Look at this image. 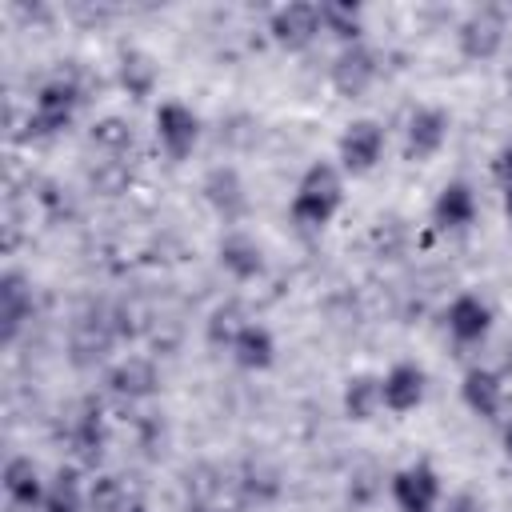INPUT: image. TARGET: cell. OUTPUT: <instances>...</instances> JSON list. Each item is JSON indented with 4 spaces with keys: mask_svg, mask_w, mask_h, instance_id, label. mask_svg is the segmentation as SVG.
Here are the masks:
<instances>
[{
    "mask_svg": "<svg viewBox=\"0 0 512 512\" xmlns=\"http://www.w3.org/2000/svg\"><path fill=\"white\" fill-rule=\"evenodd\" d=\"M380 76V56L364 44H348L336 60H332V88L348 100L364 96L372 88V80Z\"/></svg>",
    "mask_w": 512,
    "mask_h": 512,
    "instance_id": "5",
    "label": "cell"
},
{
    "mask_svg": "<svg viewBox=\"0 0 512 512\" xmlns=\"http://www.w3.org/2000/svg\"><path fill=\"white\" fill-rule=\"evenodd\" d=\"M156 384H160V376H156V364L148 356H128V360L108 368V388L124 400H144L156 392Z\"/></svg>",
    "mask_w": 512,
    "mask_h": 512,
    "instance_id": "12",
    "label": "cell"
},
{
    "mask_svg": "<svg viewBox=\"0 0 512 512\" xmlns=\"http://www.w3.org/2000/svg\"><path fill=\"white\" fill-rule=\"evenodd\" d=\"M460 396H464V404H468L476 416L492 420V416L500 412V404H504V384H500V376L488 372V368H468V372H464V384H460Z\"/></svg>",
    "mask_w": 512,
    "mask_h": 512,
    "instance_id": "18",
    "label": "cell"
},
{
    "mask_svg": "<svg viewBox=\"0 0 512 512\" xmlns=\"http://www.w3.org/2000/svg\"><path fill=\"white\" fill-rule=\"evenodd\" d=\"M244 312H240V304H220V308H212V316H208V324H204V336H208V344L212 348H228L232 352V344H236V336L244 332Z\"/></svg>",
    "mask_w": 512,
    "mask_h": 512,
    "instance_id": "25",
    "label": "cell"
},
{
    "mask_svg": "<svg viewBox=\"0 0 512 512\" xmlns=\"http://www.w3.org/2000/svg\"><path fill=\"white\" fill-rule=\"evenodd\" d=\"M504 452H508V456H512V428H508V432H504Z\"/></svg>",
    "mask_w": 512,
    "mask_h": 512,
    "instance_id": "35",
    "label": "cell"
},
{
    "mask_svg": "<svg viewBox=\"0 0 512 512\" xmlns=\"http://www.w3.org/2000/svg\"><path fill=\"white\" fill-rule=\"evenodd\" d=\"M120 340L116 332V316H112V304H88L76 312V320L68 324V356L76 368H92L100 364L112 344Z\"/></svg>",
    "mask_w": 512,
    "mask_h": 512,
    "instance_id": "2",
    "label": "cell"
},
{
    "mask_svg": "<svg viewBox=\"0 0 512 512\" xmlns=\"http://www.w3.org/2000/svg\"><path fill=\"white\" fill-rule=\"evenodd\" d=\"M420 400H424V368L412 364V360L392 364L388 376H384V408H392V412H412Z\"/></svg>",
    "mask_w": 512,
    "mask_h": 512,
    "instance_id": "15",
    "label": "cell"
},
{
    "mask_svg": "<svg viewBox=\"0 0 512 512\" xmlns=\"http://www.w3.org/2000/svg\"><path fill=\"white\" fill-rule=\"evenodd\" d=\"M232 356H236L240 368L260 372V368L272 364V356H276V340H272V332H268L264 324H244V332H240L236 344H232Z\"/></svg>",
    "mask_w": 512,
    "mask_h": 512,
    "instance_id": "21",
    "label": "cell"
},
{
    "mask_svg": "<svg viewBox=\"0 0 512 512\" xmlns=\"http://www.w3.org/2000/svg\"><path fill=\"white\" fill-rule=\"evenodd\" d=\"M444 512H480V500L468 496V492H456V496L444 504Z\"/></svg>",
    "mask_w": 512,
    "mask_h": 512,
    "instance_id": "32",
    "label": "cell"
},
{
    "mask_svg": "<svg viewBox=\"0 0 512 512\" xmlns=\"http://www.w3.org/2000/svg\"><path fill=\"white\" fill-rule=\"evenodd\" d=\"M456 44L468 60H492L504 44V16L496 8H476L460 20L456 28Z\"/></svg>",
    "mask_w": 512,
    "mask_h": 512,
    "instance_id": "4",
    "label": "cell"
},
{
    "mask_svg": "<svg viewBox=\"0 0 512 512\" xmlns=\"http://www.w3.org/2000/svg\"><path fill=\"white\" fill-rule=\"evenodd\" d=\"M344 200V184H340V172L332 164H312L300 184H296V196H292V220L304 224V228H320L336 216Z\"/></svg>",
    "mask_w": 512,
    "mask_h": 512,
    "instance_id": "1",
    "label": "cell"
},
{
    "mask_svg": "<svg viewBox=\"0 0 512 512\" xmlns=\"http://www.w3.org/2000/svg\"><path fill=\"white\" fill-rule=\"evenodd\" d=\"M404 240H408V232H404L400 220H380V224L372 228V248H376V256H384V260L400 256V252H404Z\"/></svg>",
    "mask_w": 512,
    "mask_h": 512,
    "instance_id": "30",
    "label": "cell"
},
{
    "mask_svg": "<svg viewBox=\"0 0 512 512\" xmlns=\"http://www.w3.org/2000/svg\"><path fill=\"white\" fill-rule=\"evenodd\" d=\"M320 24H324L332 36L356 44V36H360V8H356V4H344V0L320 4Z\"/></svg>",
    "mask_w": 512,
    "mask_h": 512,
    "instance_id": "28",
    "label": "cell"
},
{
    "mask_svg": "<svg viewBox=\"0 0 512 512\" xmlns=\"http://www.w3.org/2000/svg\"><path fill=\"white\" fill-rule=\"evenodd\" d=\"M220 264L236 276V280H252L264 272V252L248 232H228L220 240Z\"/></svg>",
    "mask_w": 512,
    "mask_h": 512,
    "instance_id": "19",
    "label": "cell"
},
{
    "mask_svg": "<svg viewBox=\"0 0 512 512\" xmlns=\"http://www.w3.org/2000/svg\"><path fill=\"white\" fill-rule=\"evenodd\" d=\"M432 220H436V228H468L476 220V192H472V184H464V180L444 184L436 204H432Z\"/></svg>",
    "mask_w": 512,
    "mask_h": 512,
    "instance_id": "16",
    "label": "cell"
},
{
    "mask_svg": "<svg viewBox=\"0 0 512 512\" xmlns=\"http://www.w3.org/2000/svg\"><path fill=\"white\" fill-rule=\"evenodd\" d=\"M504 220L512 224V188H504Z\"/></svg>",
    "mask_w": 512,
    "mask_h": 512,
    "instance_id": "34",
    "label": "cell"
},
{
    "mask_svg": "<svg viewBox=\"0 0 512 512\" xmlns=\"http://www.w3.org/2000/svg\"><path fill=\"white\" fill-rule=\"evenodd\" d=\"M72 444H76V452L84 460H96L100 456V448H104V412H100V404H84L76 412V420H72Z\"/></svg>",
    "mask_w": 512,
    "mask_h": 512,
    "instance_id": "23",
    "label": "cell"
},
{
    "mask_svg": "<svg viewBox=\"0 0 512 512\" xmlns=\"http://www.w3.org/2000/svg\"><path fill=\"white\" fill-rule=\"evenodd\" d=\"M116 76H120V88H124L132 100H144V96H152V88H156V60H152L148 52H140V48H124Z\"/></svg>",
    "mask_w": 512,
    "mask_h": 512,
    "instance_id": "20",
    "label": "cell"
},
{
    "mask_svg": "<svg viewBox=\"0 0 512 512\" xmlns=\"http://www.w3.org/2000/svg\"><path fill=\"white\" fill-rule=\"evenodd\" d=\"M204 196H208V204H212L224 220H236V216L248 208L244 180H240V172L228 168V164H220V168H212V172L204 176Z\"/></svg>",
    "mask_w": 512,
    "mask_h": 512,
    "instance_id": "14",
    "label": "cell"
},
{
    "mask_svg": "<svg viewBox=\"0 0 512 512\" xmlns=\"http://www.w3.org/2000/svg\"><path fill=\"white\" fill-rule=\"evenodd\" d=\"M380 404H384V380H376L368 372L348 376V384H344V412L352 420H372Z\"/></svg>",
    "mask_w": 512,
    "mask_h": 512,
    "instance_id": "22",
    "label": "cell"
},
{
    "mask_svg": "<svg viewBox=\"0 0 512 512\" xmlns=\"http://www.w3.org/2000/svg\"><path fill=\"white\" fill-rule=\"evenodd\" d=\"M392 500L400 512H432L440 500V476L432 464L416 460L404 472L392 476Z\"/></svg>",
    "mask_w": 512,
    "mask_h": 512,
    "instance_id": "6",
    "label": "cell"
},
{
    "mask_svg": "<svg viewBox=\"0 0 512 512\" xmlns=\"http://www.w3.org/2000/svg\"><path fill=\"white\" fill-rule=\"evenodd\" d=\"M488 328H492V308H488L480 296L464 292V296L452 300V308H448V332H452L460 344H476V340H484Z\"/></svg>",
    "mask_w": 512,
    "mask_h": 512,
    "instance_id": "13",
    "label": "cell"
},
{
    "mask_svg": "<svg viewBox=\"0 0 512 512\" xmlns=\"http://www.w3.org/2000/svg\"><path fill=\"white\" fill-rule=\"evenodd\" d=\"M156 136H160V144H164V152H168L172 160H184V156L196 148L200 120L192 116V108L168 100V104H160V112H156Z\"/></svg>",
    "mask_w": 512,
    "mask_h": 512,
    "instance_id": "9",
    "label": "cell"
},
{
    "mask_svg": "<svg viewBox=\"0 0 512 512\" xmlns=\"http://www.w3.org/2000/svg\"><path fill=\"white\" fill-rule=\"evenodd\" d=\"M128 164L124 160H116V156H104V160H96L92 168H88V184L100 192V196H120V192H128Z\"/></svg>",
    "mask_w": 512,
    "mask_h": 512,
    "instance_id": "27",
    "label": "cell"
},
{
    "mask_svg": "<svg viewBox=\"0 0 512 512\" xmlns=\"http://www.w3.org/2000/svg\"><path fill=\"white\" fill-rule=\"evenodd\" d=\"M28 320H32V284L20 272H4L0 276V336H4V344H12Z\"/></svg>",
    "mask_w": 512,
    "mask_h": 512,
    "instance_id": "11",
    "label": "cell"
},
{
    "mask_svg": "<svg viewBox=\"0 0 512 512\" xmlns=\"http://www.w3.org/2000/svg\"><path fill=\"white\" fill-rule=\"evenodd\" d=\"M448 140V112L444 108H416L404 128V156L412 164L432 160Z\"/></svg>",
    "mask_w": 512,
    "mask_h": 512,
    "instance_id": "7",
    "label": "cell"
},
{
    "mask_svg": "<svg viewBox=\"0 0 512 512\" xmlns=\"http://www.w3.org/2000/svg\"><path fill=\"white\" fill-rule=\"evenodd\" d=\"M188 512H224V508H212V504H196V500H188Z\"/></svg>",
    "mask_w": 512,
    "mask_h": 512,
    "instance_id": "33",
    "label": "cell"
},
{
    "mask_svg": "<svg viewBox=\"0 0 512 512\" xmlns=\"http://www.w3.org/2000/svg\"><path fill=\"white\" fill-rule=\"evenodd\" d=\"M320 28H324L320 24V4H284V8L272 12V24H268L272 40L280 48H292V52L308 48Z\"/></svg>",
    "mask_w": 512,
    "mask_h": 512,
    "instance_id": "8",
    "label": "cell"
},
{
    "mask_svg": "<svg viewBox=\"0 0 512 512\" xmlns=\"http://www.w3.org/2000/svg\"><path fill=\"white\" fill-rule=\"evenodd\" d=\"M44 512H80V488H76V472L60 468L52 492L44 496Z\"/></svg>",
    "mask_w": 512,
    "mask_h": 512,
    "instance_id": "29",
    "label": "cell"
},
{
    "mask_svg": "<svg viewBox=\"0 0 512 512\" xmlns=\"http://www.w3.org/2000/svg\"><path fill=\"white\" fill-rule=\"evenodd\" d=\"M4 492H8L16 512L44 504V484H40V472H36V464L28 456H12L4 464Z\"/></svg>",
    "mask_w": 512,
    "mask_h": 512,
    "instance_id": "17",
    "label": "cell"
},
{
    "mask_svg": "<svg viewBox=\"0 0 512 512\" xmlns=\"http://www.w3.org/2000/svg\"><path fill=\"white\" fill-rule=\"evenodd\" d=\"M76 104H80V84L76 80H48L40 92H36V104H32V132L36 136H52V132H60V128H68V120H72V112H76Z\"/></svg>",
    "mask_w": 512,
    "mask_h": 512,
    "instance_id": "3",
    "label": "cell"
},
{
    "mask_svg": "<svg viewBox=\"0 0 512 512\" xmlns=\"http://www.w3.org/2000/svg\"><path fill=\"white\" fill-rule=\"evenodd\" d=\"M88 140H92V148H96L100 156H116V160H120V156L132 148V124L120 120V116H104V120L92 124Z\"/></svg>",
    "mask_w": 512,
    "mask_h": 512,
    "instance_id": "24",
    "label": "cell"
},
{
    "mask_svg": "<svg viewBox=\"0 0 512 512\" xmlns=\"http://www.w3.org/2000/svg\"><path fill=\"white\" fill-rule=\"evenodd\" d=\"M132 512H144V508H140V504H136V508H132Z\"/></svg>",
    "mask_w": 512,
    "mask_h": 512,
    "instance_id": "36",
    "label": "cell"
},
{
    "mask_svg": "<svg viewBox=\"0 0 512 512\" xmlns=\"http://www.w3.org/2000/svg\"><path fill=\"white\" fill-rule=\"evenodd\" d=\"M336 148H340V164L348 172H368L384 152V128L376 120H352Z\"/></svg>",
    "mask_w": 512,
    "mask_h": 512,
    "instance_id": "10",
    "label": "cell"
},
{
    "mask_svg": "<svg viewBox=\"0 0 512 512\" xmlns=\"http://www.w3.org/2000/svg\"><path fill=\"white\" fill-rule=\"evenodd\" d=\"M136 504H128V492L116 476H96L88 484V512H132Z\"/></svg>",
    "mask_w": 512,
    "mask_h": 512,
    "instance_id": "26",
    "label": "cell"
},
{
    "mask_svg": "<svg viewBox=\"0 0 512 512\" xmlns=\"http://www.w3.org/2000/svg\"><path fill=\"white\" fill-rule=\"evenodd\" d=\"M492 172H496V180H500L504 188H512V144H504V148L496 152V160H492Z\"/></svg>",
    "mask_w": 512,
    "mask_h": 512,
    "instance_id": "31",
    "label": "cell"
}]
</instances>
